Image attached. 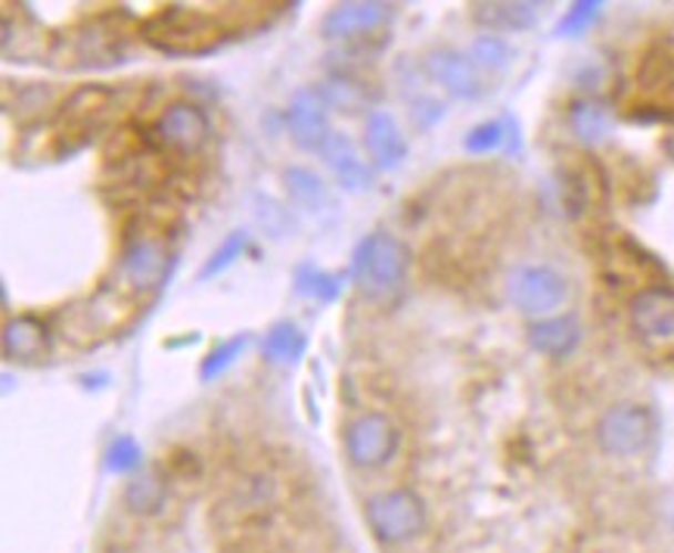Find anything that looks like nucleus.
Masks as SVG:
<instances>
[{"label":"nucleus","instance_id":"nucleus-9","mask_svg":"<svg viewBox=\"0 0 674 553\" xmlns=\"http://www.w3.org/2000/svg\"><path fill=\"white\" fill-rule=\"evenodd\" d=\"M286 125H289V134H293L296 146L308 150V153H320L327 137L333 134V127H329V103L324 91L302 88L293 96V103H289Z\"/></svg>","mask_w":674,"mask_h":553},{"label":"nucleus","instance_id":"nucleus-17","mask_svg":"<svg viewBox=\"0 0 674 553\" xmlns=\"http://www.w3.org/2000/svg\"><path fill=\"white\" fill-rule=\"evenodd\" d=\"M529 346L548 358H569L581 346V324L572 315L544 317L529 327Z\"/></svg>","mask_w":674,"mask_h":553},{"label":"nucleus","instance_id":"nucleus-13","mask_svg":"<svg viewBox=\"0 0 674 553\" xmlns=\"http://www.w3.org/2000/svg\"><path fill=\"white\" fill-rule=\"evenodd\" d=\"M320 156L327 162V168L333 177L339 181V187L348 193H367L374 187V168L367 165L358 153V146L351 143L348 134L343 131H333L320 150Z\"/></svg>","mask_w":674,"mask_h":553},{"label":"nucleus","instance_id":"nucleus-12","mask_svg":"<svg viewBox=\"0 0 674 553\" xmlns=\"http://www.w3.org/2000/svg\"><path fill=\"white\" fill-rule=\"evenodd\" d=\"M631 327L643 339H672L674 336V286H643L627 305Z\"/></svg>","mask_w":674,"mask_h":553},{"label":"nucleus","instance_id":"nucleus-19","mask_svg":"<svg viewBox=\"0 0 674 553\" xmlns=\"http://www.w3.org/2000/svg\"><path fill=\"white\" fill-rule=\"evenodd\" d=\"M541 17V3L532 0H494V3H476L472 19L491 32H525Z\"/></svg>","mask_w":674,"mask_h":553},{"label":"nucleus","instance_id":"nucleus-1","mask_svg":"<svg viewBox=\"0 0 674 553\" xmlns=\"http://www.w3.org/2000/svg\"><path fill=\"white\" fill-rule=\"evenodd\" d=\"M141 34L162 53L174 57H196L208 53L224 41V25L218 17L190 7H165L141 25Z\"/></svg>","mask_w":674,"mask_h":553},{"label":"nucleus","instance_id":"nucleus-15","mask_svg":"<svg viewBox=\"0 0 674 553\" xmlns=\"http://www.w3.org/2000/svg\"><path fill=\"white\" fill-rule=\"evenodd\" d=\"M364 146H367V153L374 158V165L382 168V172L398 168L405 162V156H408V141L398 131V122H395L389 112H370L367 127H364Z\"/></svg>","mask_w":674,"mask_h":553},{"label":"nucleus","instance_id":"nucleus-6","mask_svg":"<svg viewBox=\"0 0 674 553\" xmlns=\"http://www.w3.org/2000/svg\"><path fill=\"white\" fill-rule=\"evenodd\" d=\"M398 451V427L386 413H358L346 427V454L361 470L386 467Z\"/></svg>","mask_w":674,"mask_h":553},{"label":"nucleus","instance_id":"nucleus-8","mask_svg":"<svg viewBox=\"0 0 674 553\" xmlns=\"http://www.w3.org/2000/svg\"><path fill=\"white\" fill-rule=\"evenodd\" d=\"M395 7L382 3V0H348V3H336L329 7V13L320 19V34L327 41H358V38H370L377 34L389 19H392Z\"/></svg>","mask_w":674,"mask_h":553},{"label":"nucleus","instance_id":"nucleus-28","mask_svg":"<svg viewBox=\"0 0 674 553\" xmlns=\"http://www.w3.org/2000/svg\"><path fill=\"white\" fill-rule=\"evenodd\" d=\"M246 246H249V237H246V231H234L231 237L221 243V249H215V253L208 255V262L203 265V270H200V280H212V277H218V274H224V270L234 265L239 255L246 253Z\"/></svg>","mask_w":674,"mask_h":553},{"label":"nucleus","instance_id":"nucleus-23","mask_svg":"<svg viewBox=\"0 0 674 553\" xmlns=\"http://www.w3.org/2000/svg\"><path fill=\"white\" fill-rule=\"evenodd\" d=\"M283 181H286V191L293 196V203L298 208H305V212H320L329 203L324 181L312 168H298V165L296 168H286Z\"/></svg>","mask_w":674,"mask_h":553},{"label":"nucleus","instance_id":"nucleus-3","mask_svg":"<svg viewBox=\"0 0 674 553\" xmlns=\"http://www.w3.org/2000/svg\"><path fill=\"white\" fill-rule=\"evenodd\" d=\"M367 525L386 544H405L426 529V504L408 489H386L367 498Z\"/></svg>","mask_w":674,"mask_h":553},{"label":"nucleus","instance_id":"nucleus-21","mask_svg":"<svg viewBox=\"0 0 674 553\" xmlns=\"http://www.w3.org/2000/svg\"><path fill=\"white\" fill-rule=\"evenodd\" d=\"M267 363H277V367H293L305 358L308 351V336L302 332L298 324L293 320H277L270 330H267L265 342H262Z\"/></svg>","mask_w":674,"mask_h":553},{"label":"nucleus","instance_id":"nucleus-25","mask_svg":"<svg viewBox=\"0 0 674 553\" xmlns=\"http://www.w3.org/2000/svg\"><path fill=\"white\" fill-rule=\"evenodd\" d=\"M249 348V336L246 332H239V336H234V339H227V342H221L218 348H212L208 355L203 358V367H200V380L203 382H215L221 380L231 367H234L239 358H243V351Z\"/></svg>","mask_w":674,"mask_h":553},{"label":"nucleus","instance_id":"nucleus-24","mask_svg":"<svg viewBox=\"0 0 674 553\" xmlns=\"http://www.w3.org/2000/svg\"><path fill=\"white\" fill-rule=\"evenodd\" d=\"M513 119H494V122H482L467 131L463 137V150L472 153V156H486V153H498L507 146V141L513 137Z\"/></svg>","mask_w":674,"mask_h":553},{"label":"nucleus","instance_id":"nucleus-22","mask_svg":"<svg viewBox=\"0 0 674 553\" xmlns=\"http://www.w3.org/2000/svg\"><path fill=\"white\" fill-rule=\"evenodd\" d=\"M296 293L305 299L317 301V305H333V301L343 296V277L339 274H329L324 268H314V265H298L296 268Z\"/></svg>","mask_w":674,"mask_h":553},{"label":"nucleus","instance_id":"nucleus-29","mask_svg":"<svg viewBox=\"0 0 674 553\" xmlns=\"http://www.w3.org/2000/svg\"><path fill=\"white\" fill-rule=\"evenodd\" d=\"M600 10H603V3H596V0H579V3H572V7L565 10V17L556 22V34H560V38H581V34L588 32L596 19H600Z\"/></svg>","mask_w":674,"mask_h":553},{"label":"nucleus","instance_id":"nucleus-5","mask_svg":"<svg viewBox=\"0 0 674 553\" xmlns=\"http://www.w3.org/2000/svg\"><path fill=\"white\" fill-rule=\"evenodd\" d=\"M507 296L522 315L544 317L563 308L569 299V284L563 274H556L548 265H522L507 277Z\"/></svg>","mask_w":674,"mask_h":553},{"label":"nucleus","instance_id":"nucleus-7","mask_svg":"<svg viewBox=\"0 0 674 553\" xmlns=\"http://www.w3.org/2000/svg\"><path fill=\"white\" fill-rule=\"evenodd\" d=\"M153 134H156V141L162 143L165 150L181 153V156H193V153H200L205 141H208L212 122H208L203 106H196V103H190V100H174L156 119Z\"/></svg>","mask_w":674,"mask_h":553},{"label":"nucleus","instance_id":"nucleus-27","mask_svg":"<svg viewBox=\"0 0 674 553\" xmlns=\"http://www.w3.org/2000/svg\"><path fill=\"white\" fill-rule=\"evenodd\" d=\"M470 60L476 63V69H488V72H503L510 60H513V50L510 44L498 38V34H482L476 38L470 48Z\"/></svg>","mask_w":674,"mask_h":553},{"label":"nucleus","instance_id":"nucleus-26","mask_svg":"<svg viewBox=\"0 0 674 553\" xmlns=\"http://www.w3.org/2000/svg\"><path fill=\"white\" fill-rule=\"evenodd\" d=\"M125 501L134 513H146V516H153V513H159L162 504H165V482L153 473L137 475V479L127 485Z\"/></svg>","mask_w":674,"mask_h":553},{"label":"nucleus","instance_id":"nucleus-30","mask_svg":"<svg viewBox=\"0 0 674 553\" xmlns=\"http://www.w3.org/2000/svg\"><path fill=\"white\" fill-rule=\"evenodd\" d=\"M141 463H143L141 444H137V439H131V436H119V439L110 444V451H106V470L115 475L134 473Z\"/></svg>","mask_w":674,"mask_h":553},{"label":"nucleus","instance_id":"nucleus-16","mask_svg":"<svg viewBox=\"0 0 674 553\" xmlns=\"http://www.w3.org/2000/svg\"><path fill=\"white\" fill-rule=\"evenodd\" d=\"M72 38V60L75 65H110L122 57V32L106 29L103 19L81 25L79 32L69 34ZM122 63V60H119Z\"/></svg>","mask_w":674,"mask_h":553},{"label":"nucleus","instance_id":"nucleus-4","mask_svg":"<svg viewBox=\"0 0 674 553\" xmlns=\"http://www.w3.org/2000/svg\"><path fill=\"white\" fill-rule=\"evenodd\" d=\"M656 436L653 411L643 404H615L596 423V444L612 458H637Z\"/></svg>","mask_w":674,"mask_h":553},{"label":"nucleus","instance_id":"nucleus-14","mask_svg":"<svg viewBox=\"0 0 674 553\" xmlns=\"http://www.w3.org/2000/svg\"><path fill=\"white\" fill-rule=\"evenodd\" d=\"M112 100H115V91L112 88H103V84H84L75 94L65 100L63 106V122H65V134H91L94 127H100L106 119H110Z\"/></svg>","mask_w":674,"mask_h":553},{"label":"nucleus","instance_id":"nucleus-11","mask_svg":"<svg viewBox=\"0 0 674 553\" xmlns=\"http://www.w3.org/2000/svg\"><path fill=\"white\" fill-rule=\"evenodd\" d=\"M426 75L436 81L439 88H445L448 94L457 100H479L486 94V84L479 69L470 60V53L460 50H432L423 60Z\"/></svg>","mask_w":674,"mask_h":553},{"label":"nucleus","instance_id":"nucleus-20","mask_svg":"<svg viewBox=\"0 0 674 553\" xmlns=\"http://www.w3.org/2000/svg\"><path fill=\"white\" fill-rule=\"evenodd\" d=\"M612 112L600 100H575L569 106V127L584 146H600L612 134Z\"/></svg>","mask_w":674,"mask_h":553},{"label":"nucleus","instance_id":"nucleus-10","mask_svg":"<svg viewBox=\"0 0 674 553\" xmlns=\"http://www.w3.org/2000/svg\"><path fill=\"white\" fill-rule=\"evenodd\" d=\"M172 268V253L168 246L156 237H134L127 239L122 262H119V274L127 286L134 289H156L165 284Z\"/></svg>","mask_w":674,"mask_h":553},{"label":"nucleus","instance_id":"nucleus-2","mask_svg":"<svg viewBox=\"0 0 674 553\" xmlns=\"http://www.w3.org/2000/svg\"><path fill=\"white\" fill-rule=\"evenodd\" d=\"M410 268L408 246L392 234H367L351 255V280L370 299H386L401 289Z\"/></svg>","mask_w":674,"mask_h":553},{"label":"nucleus","instance_id":"nucleus-18","mask_svg":"<svg viewBox=\"0 0 674 553\" xmlns=\"http://www.w3.org/2000/svg\"><path fill=\"white\" fill-rule=\"evenodd\" d=\"M50 348L48 327L32 315H19L7 320L3 327V355L10 361H38Z\"/></svg>","mask_w":674,"mask_h":553}]
</instances>
